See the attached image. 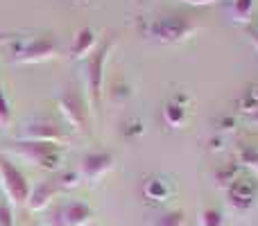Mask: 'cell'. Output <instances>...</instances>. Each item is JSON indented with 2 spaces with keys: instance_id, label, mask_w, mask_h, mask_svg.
Masks as SVG:
<instances>
[{
  "instance_id": "9a60e30c",
  "label": "cell",
  "mask_w": 258,
  "mask_h": 226,
  "mask_svg": "<svg viewBox=\"0 0 258 226\" xmlns=\"http://www.w3.org/2000/svg\"><path fill=\"white\" fill-rule=\"evenodd\" d=\"M197 222H200V226H227L222 210L218 208H204L197 217Z\"/></svg>"
},
{
  "instance_id": "277c9868",
  "label": "cell",
  "mask_w": 258,
  "mask_h": 226,
  "mask_svg": "<svg viewBox=\"0 0 258 226\" xmlns=\"http://www.w3.org/2000/svg\"><path fill=\"white\" fill-rule=\"evenodd\" d=\"M57 54V43L52 36H30L14 43V61L18 63H41Z\"/></svg>"
},
{
  "instance_id": "cb8c5ba5",
  "label": "cell",
  "mask_w": 258,
  "mask_h": 226,
  "mask_svg": "<svg viewBox=\"0 0 258 226\" xmlns=\"http://www.w3.org/2000/svg\"><path fill=\"white\" fill-rule=\"evenodd\" d=\"M251 122H254V124H258V111H256L254 115H251Z\"/></svg>"
},
{
  "instance_id": "3957f363",
  "label": "cell",
  "mask_w": 258,
  "mask_h": 226,
  "mask_svg": "<svg viewBox=\"0 0 258 226\" xmlns=\"http://www.w3.org/2000/svg\"><path fill=\"white\" fill-rule=\"evenodd\" d=\"M195 32V23L183 14H174V16L156 18L150 27V34L161 43H181Z\"/></svg>"
},
{
  "instance_id": "e0dca14e",
  "label": "cell",
  "mask_w": 258,
  "mask_h": 226,
  "mask_svg": "<svg viewBox=\"0 0 258 226\" xmlns=\"http://www.w3.org/2000/svg\"><path fill=\"white\" fill-rule=\"evenodd\" d=\"M152 226H183V210H168V213H161L159 217L152 222Z\"/></svg>"
},
{
  "instance_id": "d4e9b609",
  "label": "cell",
  "mask_w": 258,
  "mask_h": 226,
  "mask_svg": "<svg viewBox=\"0 0 258 226\" xmlns=\"http://www.w3.org/2000/svg\"><path fill=\"white\" fill-rule=\"evenodd\" d=\"M89 226H91V224H89Z\"/></svg>"
},
{
  "instance_id": "5bb4252c",
  "label": "cell",
  "mask_w": 258,
  "mask_h": 226,
  "mask_svg": "<svg viewBox=\"0 0 258 226\" xmlns=\"http://www.w3.org/2000/svg\"><path fill=\"white\" fill-rule=\"evenodd\" d=\"M143 192H145L147 199H154V201H165L170 195V188L165 186L161 179H150V181L145 183V188H143Z\"/></svg>"
},
{
  "instance_id": "7c38bea8",
  "label": "cell",
  "mask_w": 258,
  "mask_h": 226,
  "mask_svg": "<svg viewBox=\"0 0 258 226\" xmlns=\"http://www.w3.org/2000/svg\"><path fill=\"white\" fill-rule=\"evenodd\" d=\"M95 48H98V36H95V32L91 30V27H82L75 34V39H73L71 54L75 59H89L91 54L95 52Z\"/></svg>"
},
{
  "instance_id": "2e32d148",
  "label": "cell",
  "mask_w": 258,
  "mask_h": 226,
  "mask_svg": "<svg viewBox=\"0 0 258 226\" xmlns=\"http://www.w3.org/2000/svg\"><path fill=\"white\" fill-rule=\"evenodd\" d=\"M163 115H165V122H168V124H172V127H181L183 120H186V109H183L181 104L172 102V104H168V107H165Z\"/></svg>"
},
{
  "instance_id": "30bf717a",
  "label": "cell",
  "mask_w": 258,
  "mask_h": 226,
  "mask_svg": "<svg viewBox=\"0 0 258 226\" xmlns=\"http://www.w3.org/2000/svg\"><path fill=\"white\" fill-rule=\"evenodd\" d=\"M59 222H61V226H89L91 208L82 201H68L59 210Z\"/></svg>"
},
{
  "instance_id": "7402d4cb",
  "label": "cell",
  "mask_w": 258,
  "mask_h": 226,
  "mask_svg": "<svg viewBox=\"0 0 258 226\" xmlns=\"http://www.w3.org/2000/svg\"><path fill=\"white\" fill-rule=\"evenodd\" d=\"M249 39H251V43H254V48H256V52H258V30L256 27H249Z\"/></svg>"
},
{
  "instance_id": "ac0fdd59",
  "label": "cell",
  "mask_w": 258,
  "mask_h": 226,
  "mask_svg": "<svg viewBox=\"0 0 258 226\" xmlns=\"http://www.w3.org/2000/svg\"><path fill=\"white\" fill-rule=\"evenodd\" d=\"M240 159H242V163H245V168H249L258 177V149H245Z\"/></svg>"
},
{
  "instance_id": "6da1fadb",
  "label": "cell",
  "mask_w": 258,
  "mask_h": 226,
  "mask_svg": "<svg viewBox=\"0 0 258 226\" xmlns=\"http://www.w3.org/2000/svg\"><path fill=\"white\" fill-rule=\"evenodd\" d=\"M16 152L27 159L30 163L39 165L43 170H54L61 168V161H63V147L59 142H32V140H16L14 142Z\"/></svg>"
},
{
  "instance_id": "8fae6325",
  "label": "cell",
  "mask_w": 258,
  "mask_h": 226,
  "mask_svg": "<svg viewBox=\"0 0 258 226\" xmlns=\"http://www.w3.org/2000/svg\"><path fill=\"white\" fill-rule=\"evenodd\" d=\"M61 192V186L59 181H41L34 190H30V199H27V206L30 210H43L54 197Z\"/></svg>"
},
{
  "instance_id": "7a4b0ae2",
  "label": "cell",
  "mask_w": 258,
  "mask_h": 226,
  "mask_svg": "<svg viewBox=\"0 0 258 226\" xmlns=\"http://www.w3.org/2000/svg\"><path fill=\"white\" fill-rule=\"evenodd\" d=\"M111 48H113V41H104L102 48H95V52L86 59V93H89L91 109H98V104H100L104 66H107V59H109Z\"/></svg>"
},
{
  "instance_id": "44dd1931",
  "label": "cell",
  "mask_w": 258,
  "mask_h": 226,
  "mask_svg": "<svg viewBox=\"0 0 258 226\" xmlns=\"http://www.w3.org/2000/svg\"><path fill=\"white\" fill-rule=\"evenodd\" d=\"M0 226H14V215L12 208L5 199H0Z\"/></svg>"
},
{
  "instance_id": "ba28073f",
  "label": "cell",
  "mask_w": 258,
  "mask_h": 226,
  "mask_svg": "<svg viewBox=\"0 0 258 226\" xmlns=\"http://www.w3.org/2000/svg\"><path fill=\"white\" fill-rule=\"evenodd\" d=\"M18 140H32V142H61L63 133L57 124L45 122V120H36L23 127L21 138Z\"/></svg>"
},
{
  "instance_id": "8992f818",
  "label": "cell",
  "mask_w": 258,
  "mask_h": 226,
  "mask_svg": "<svg viewBox=\"0 0 258 226\" xmlns=\"http://www.w3.org/2000/svg\"><path fill=\"white\" fill-rule=\"evenodd\" d=\"M57 107H59V111H61L63 120H66L73 129H77V131L86 129V102L75 86H68V89L59 95Z\"/></svg>"
},
{
  "instance_id": "d6986e66",
  "label": "cell",
  "mask_w": 258,
  "mask_h": 226,
  "mask_svg": "<svg viewBox=\"0 0 258 226\" xmlns=\"http://www.w3.org/2000/svg\"><path fill=\"white\" fill-rule=\"evenodd\" d=\"M57 181H59V186H61V190H66V188H75L77 183L82 181V174L80 172H63Z\"/></svg>"
},
{
  "instance_id": "ffe728a7",
  "label": "cell",
  "mask_w": 258,
  "mask_h": 226,
  "mask_svg": "<svg viewBox=\"0 0 258 226\" xmlns=\"http://www.w3.org/2000/svg\"><path fill=\"white\" fill-rule=\"evenodd\" d=\"M9 118H12V109H9V102L5 98L3 89H0V127H5L9 122Z\"/></svg>"
},
{
  "instance_id": "9c48e42d",
  "label": "cell",
  "mask_w": 258,
  "mask_h": 226,
  "mask_svg": "<svg viewBox=\"0 0 258 226\" xmlns=\"http://www.w3.org/2000/svg\"><path fill=\"white\" fill-rule=\"evenodd\" d=\"M227 192H229V201H231V206L238 208V210H247L256 199L254 181H251V179H245V177L233 179V181L227 186Z\"/></svg>"
},
{
  "instance_id": "5b68a950",
  "label": "cell",
  "mask_w": 258,
  "mask_h": 226,
  "mask_svg": "<svg viewBox=\"0 0 258 226\" xmlns=\"http://www.w3.org/2000/svg\"><path fill=\"white\" fill-rule=\"evenodd\" d=\"M0 183H3L5 192H7L9 201L14 206H23L30 199V183H27L25 174L5 156H0Z\"/></svg>"
},
{
  "instance_id": "4fadbf2b",
  "label": "cell",
  "mask_w": 258,
  "mask_h": 226,
  "mask_svg": "<svg viewBox=\"0 0 258 226\" xmlns=\"http://www.w3.org/2000/svg\"><path fill=\"white\" fill-rule=\"evenodd\" d=\"M254 14V0H231V16L238 23H249Z\"/></svg>"
},
{
  "instance_id": "52a82bcc",
  "label": "cell",
  "mask_w": 258,
  "mask_h": 226,
  "mask_svg": "<svg viewBox=\"0 0 258 226\" xmlns=\"http://www.w3.org/2000/svg\"><path fill=\"white\" fill-rule=\"evenodd\" d=\"M113 168V154L111 152H89L82 159L80 174L86 181H98L102 174H107Z\"/></svg>"
},
{
  "instance_id": "603a6c76",
  "label": "cell",
  "mask_w": 258,
  "mask_h": 226,
  "mask_svg": "<svg viewBox=\"0 0 258 226\" xmlns=\"http://www.w3.org/2000/svg\"><path fill=\"white\" fill-rule=\"evenodd\" d=\"M183 3H190V5H211L215 0H183Z\"/></svg>"
}]
</instances>
